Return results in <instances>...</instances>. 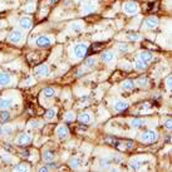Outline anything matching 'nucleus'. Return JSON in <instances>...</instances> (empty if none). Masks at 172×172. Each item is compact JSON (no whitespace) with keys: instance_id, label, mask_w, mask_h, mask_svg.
I'll list each match as a JSON object with an SVG mask.
<instances>
[{"instance_id":"72a5a7b5","label":"nucleus","mask_w":172,"mask_h":172,"mask_svg":"<svg viewBox=\"0 0 172 172\" xmlns=\"http://www.w3.org/2000/svg\"><path fill=\"white\" fill-rule=\"evenodd\" d=\"M112 165V161L111 160H103V162H101V167H107Z\"/></svg>"},{"instance_id":"c756f323","label":"nucleus","mask_w":172,"mask_h":172,"mask_svg":"<svg viewBox=\"0 0 172 172\" xmlns=\"http://www.w3.org/2000/svg\"><path fill=\"white\" fill-rule=\"evenodd\" d=\"M137 83H138L139 87H146V86L148 84V79H147L146 77H145V78H139Z\"/></svg>"},{"instance_id":"4be33fe9","label":"nucleus","mask_w":172,"mask_h":172,"mask_svg":"<svg viewBox=\"0 0 172 172\" xmlns=\"http://www.w3.org/2000/svg\"><path fill=\"white\" fill-rule=\"evenodd\" d=\"M131 124H132V127L139 128V127H142L143 124H145V121H143V119H139V118H136V119H133V121H132Z\"/></svg>"},{"instance_id":"f704fd0d","label":"nucleus","mask_w":172,"mask_h":172,"mask_svg":"<svg viewBox=\"0 0 172 172\" xmlns=\"http://www.w3.org/2000/svg\"><path fill=\"white\" fill-rule=\"evenodd\" d=\"M171 81H172L171 76H170V77H167V79H166V87H167V91H171Z\"/></svg>"},{"instance_id":"423d86ee","label":"nucleus","mask_w":172,"mask_h":172,"mask_svg":"<svg viewBox=\"0 0 172 172\" xmlns=\"http://www.w3.org/2000/svg\"><path fill=\"white\" fill-rule=\"evenodd\" d=\"M31 141V137L29 136V134H26V133H21L19 137L16 138V143L19 146H26V145H29Z\"/></svg>"},{"instance_id":"a211bd4d","label":"nucleus","mask_w":172,"mask_h":172,"mask_svg":"<svg viewBox=\"0 0 172 172\" xmlns=\"http://www.w3.org/2000/svg\"><path fill=\"white\" fill-rule=\"evenodd\" d=\"M43 158H44V161H46V162L53 161V160H54V152L50 151V150L44 151V153H43Z\"/></svg>"},{"instance_id":"c9c22d12","label":"nucleus","mask_w":172,"mask_h":172,"mask_svg":"<svg viewBox=\"0 0 172 172\" xmlns=\"http://www.w3.org/2000/svg\"><path fill=\"white\" fill-rule=\"evenodd\" d=\"M3 131L5 132L6 134H10V133L13 132V127H10V126H6V127H4V128H3Z\"/></svg>"},{"instance_id":"2eb2a0df","label":"nucleus","mask_w":172,"mask_h":172,"mask_svg":"<svg viewBox=\"0 0 172 172\" xmlns=\"http://www.w3.org/2000/svg\"><path fill=\"white\" fill-rule=\"evenodd\" d=\"M78 119H79V122L82 124H88L92 121V117H91V114H88V113H82V114H79Z\"/></svg>"},{"instance_id":"393cba45","label":"nucleus","mask_w":172,"mask_h":172,"mask_svg":"<svg viewBox=\"0 0 172 172\" xmlns=\"http://www.w3.org/2000/svg\"><path fill=\"white\" fill-rule=\"evenodd\" d=\"M83 9H84V11H87V13H92V11L96 9V5H94L93 3L88 1V3L86 4V5H84V8H83Z\"/></svg>"},{"instance_id":"b1692460","label":"nucleus","mask_w":172,"mask_h":172,"mask_svg":"<svg viewBox=\"0 0 172 172\" xmlns=\"http://www.w3.org/2000/svg\"><path fill=\"white\" fill-rule=\"evenodd\" d=\"M9 118H10V113H9L8 111H1V112H0V121L6 122Z\"/></svg>"},{"instance_id":"39448f33","label":"nucleus","mask_w":172,"mask_h":172,"mask_svg":"<svg viewBox=\"0 0 172 172\" xmlns=\"http://www.w3.org/2000/svg\"><path fill=\"white\" fill-rule=\"evenodd\" d=\"M21 39H23V33L19 31V30L11 31V33L9 34V36H8V40L11 41V43H19V41H21Z\"/></svg>"},{"instance_id":"a19ab883","label":"nucleus","mask_w":172,"mask_h":172,"mask_svg":"<svg viewBox=\"0 0 172 172\" xmlns=\"http://www.w3.org/2000/svg\"><path fill=\"white\" fill-rule=\"evenodd\" d=\"M133 147V143L132 142H127V148H132Z\"/></svg>"},{"instance_id":"6e6552de","label":"nucleus","mask_w":172,"mask_h":172,"mask_svg":"<svg viewBox=\"0 0 172 172\" xmlns=\"http://www.w3.org/2000/svg\"><path fill=\"white\" fill-rule=\"evenodd\" d=\"M57 134H58V137L60 139L67 138V136H68V128L64 126V124H60V126H58V128H57Z\"/></svg>"},{"instance_id":"a878e982","label":"nucleus","mask_w":172,"mask_h":172,"mask_svg":"<svg viewBox=\"0 0 172 172\" xmlns=\"http://www.w3.org/2000/svg\"><path fill=\"white\" fill-rule=\"evenodd\" d=\"M14 170L15 171H29V167H28L26 165L20 163V165H16L15 167H14Z\"/></svg>"},{"instance_id":"79ce46f5","label":"nucleus","mask_w":172,"mask_h":172,"mask_svg":"<svg viewBox=\"0 0 172 172\" xmlns=\"http://www.w3.org/2000/svg\"><path fill=\"white\" fill-rule=\"evenodd\" d=\"M0 134H3V127H1V124H0Z\"/></svg>"},{"instance_id":"9d476101","label":"nucleus","mask_w":172,"mask_h":172,"mask_svg":"<svg viewBox=\"0 0 172 172\" xmlns=\"http://www.w3.org/2000/svg\"><path fill=\"white\" fill-rule=\"evenodd\" d=\"M128 108V103L124 101H117L114 104V109L118 111V112H123V111H126Z\"/></svg>"},{"instance_id":"f3484780","label":"nucleus","mask_w":172,"mask_h":172,"mask_svg":"<svg viewBox=\"0 0 172 172\" xmlns=\"http://www.w3.org/2000/svg\"><path fill=\"white\" fill-rule=\"evenodd\" d=\"M147 66L148 64H146L143 60H141L139 58L136 60V63H134V68H136L137 71H145V69L147 68Z\"/></svg>"},{"instance_id":"bb28decb","label":"nucleus","mask_w":172,"mask_h":172,"mask_svg":"<svg viewBox=\"0 0 172 172\" xmlns=\"http://www.w3.org/2000/svg\"><path fill=\"white\" fill-rule=\"evenodd\" d=\"M118 49H119L121 53H127L128 52V45L124 44V43H121V44H118Z\"/></svg>"},{"instance_id":"9b49d317","label":"nucleus","mask_w":172,"mask_h":172,"mask_svg":"<svg viewBox=\"0 0 172 172\" xmlns=\"http://www.w3.org/2000/svg\"><path fill=\"white\" fill-rule=\"evenodd\" d=\"M114 53L113 52H106L102 54V60H103L104 63H111V62H113L114 60Z\"/></svg>"},{"instance_id":"4468645a","label":"nucleus","mask_w":172,"mask_h":172,"mask_svg":"<svg viewBox=\"0 0 172 172\" xmlns=\"http://www.w3.org/2000/svg\"><path fill=\"white\" fill-rule=\"evenodd\" d=\"M13 101L10 98H1L0 99V109H8L11 106Z\"/></svg>"},{"instance_id":"412c9836","label":"nucleus","mask_w":172,"mask_h":172,"mask_svg":"<svg viewBox=\"0 0 172 172\" xmlns=\"http://www.w3.org/2000/svg\"><path fill=\"white\" fill-rule=\"evenodd\" d=\"M133 87H134V84L132 81H126L122 83V89H124V91H131V89H133Z\"/></svg>"},{"instance_id":"0eeeda50","label":"nucleus","mask_w":172,"mask_h":172,"mask_svg":"<svg viewBox=\"0 0 172 172\" xmlns=\"http://www.w3.org/2000/svg\"><path fill=\"white\" fill-rule=\"evenodd\" d=\"M35 74H36V77H40V78L46 77L49 74V69H48V67H46L45 64H43V66L35 68Z\"/></svg>"},{"instance_id":"1a4fd4ad","label":"nucleus","mask_w":172,"mask_h":172,"mask_svg":"<svg viewBox=\"0 0 172 172\" xmlns=\"http://www.w3.org/2000/svg\"><path fill=\"white\" fill-rule=\"evenodd\" d=\"M19 24L20 26L23 28V29H30L31 25H33V23H31V19L30 18H21V19L19 20Z\"/></svg>"},{"instance_id":"e433bc0d","label":"nucleus","mask_w":172,"mask_h":172,"mask_svg":"<svg viewBox=\"0 0 172 172\" xmlns=\"http://www.w3.org/2000/svg\"><path fill=\"white\" fill-rule=\"evenodd\" d=\"M165 126L167 129H171L172 128V123H171V119H167L166 122H165Z\"/></svg>"},{"instance_id":"7ed1b4c3","label":"nucleus","mask_w":172,"mask_h":172,"mask_svg":"<svg viewBox=\"0 0 172 172\" xmlns=\"http://www.w3.org/2000/svg\"><path fill=\"white\" fill-rule=\"evenodd\" d=\"M87 50H88V46L87 44L84 43H81V44H77L76 46H74V55H76L77 58H83L86 55L87 53Z\"/></svg>"},{"instance_id":"aec40b11","label":"nucleus","mask_w":172,"mask_h":172,"mask_svg":"<svg viewBox=\"0 0 172 172\" xmlns=\"http://www.w3.org/2000/svg\"><path fill=\"white\" fill-rule=\"evenodd\" d=\"M43 94L46 97V98H50V97H53L55 94V91H54V88L48 87V88H45V89L43 91Z\"/></svg>"},{"instance_id":"dca6fc26","label":"nucleus","mask_w":172,"mask_h":172,"mask_svg":"<svg viewBox=\"0 0 172 172\" xmlns=\"http://www.w3.org/2000/svg\"><path fill=\"white\" fill-rule=\"evenodd\" d=\"M146 25H147V28H156L157 25H158V19L155 18V16H150L146 20Z\"/></svg>"},{"instance_id":"f03ea898","label":"nucleus","mask_w":172,"mask_h":172,"mask_svg":"<svg viewBox=\"0 0 172 172\" xmlns=\"http://www.w3.org/2000/svg\"><path fill=\"white\" fill-rule=\"evenodd\" d=\"M123 10L126 14H128V15H134V14L138 11V5L134 1H128L123 5Z\"/></svg>"},{"instance_id":"f8f14e48","label":"nucleus","mask_w":172,"mask_h":172,"mask_svg":"<svg viewBox=\"0 0 172 172\" xmlns=\"http://www.w3.org/2000/svg\"><path fill=\"white\" fill-rule=\"evenodd\" d=\"M152 58H153V55H152V53H150V52H142L141 54H139V59L143 60V62H145L146 64L151 63Z\"/></svg>"},{"instance_id":"5701e85b","label":"nucleus","mask_w":172,"mask_h":172,"mask_svg":"<svg viewBox=\"0 0 172 172\" xmlns=\"http://www.w3.org/2000/svg\"><path fill=\"white\" fill-rule=\"evenodd\" d=\"M143 163L141 161H138V160H134V161H132L131 162V165H129V167H131V170H139L141 168V166H142Z\"/></svg>"},{"instance_id":"ddd939ff","label":"nucleus","mask_w":172,"mask_h":172,"mask_svg":"<svg viewBox=\"0 0 172 172\" xmlns=\"http://www.w3.org/2000/svg\"><path fill=\"white\" fill-rule=\"evenodd\" d=\"M9 82H10V76L5 72L0 73V86H6L9 84Z\"/></svg>"},{"instance_id":"cd10ccee","label":"nucleus","mask_w":172,"mask_h":172,"mask_svg":"<svg viewBox=\"0 0 172 172\" xmlns=\"http://www.w3.org/2000/svg\"><path fill=\"white\" fill-rule=\"evenodd\" d=\"M79 165H81V160L79 158H72L71 160V167H73V168H77Z\"/></svg>"},{"instance_id":"c85d7f7f","label":"nucleus","mask_w":172,"mask_h":172,"mask_svg":"<svg viewBox=\"0 0 172 172\" xmlns=\"http://www.w3.org/2000/svg\"><path fill=\"white\" fill-rule=\"evenodd\" d=\"M45 117L48 118V119H52V118H54V117H55V109H54V108L49 109L48 112L45 113Z\"/></svg>"},{"instance_id":"473e14b6","label":"nucleus","mask_w":172,"mask_h":172,"mask_svg":"<svg viewBox=\"0 0 172 172\" xmlns=\"http://www.w3.org/2000/svg\"><path fill=\"white\" fill-rule=\"evenodd\" d=\"M128 38H129V39H131V40H139V39H141V36H139L138 34H134V33H131V34H129V35H128Z\"/></svg>"},{"instance_id":"ea45409f","label":"nucleus","mask_w":172,"mask_h":172,"mask_svg":"<svg viewBox=\"0 0 172 172\" xmlns=\"http://www.w3.org/2000/svg\"><path fill=\"white\" fill-rule=\"evenodd\" d=\"M33 9H34V5H30L26 8V11H33Z\"/></svg>"},{"instance_id":"58836bf2","label":"nucleus","mask_w":172,"mask_h":172,"mask_svg":"<svg viewBox=\"0 0 172 172\" xmlns=\"http://www.w3.org/2000/svg\"><path fill=\"white\" fill-rule=\"evenodd\" d=\"M48 170H49V166H44V167H40V168H39V171H41V172H45Z\"/></svg>"},{"instance_id":"6ab92c4d","label":"nucleus","mask_w":172,"mask_h":172,"mask_svg":"<svg viewBox=\"0 0 172 172\" xmlns=\"http://www.w3.org/2000/svg\"><path fill=\"white\" fill-rule=\"evenodd\" d=\"M69 29H71L73 33H79L82 30V24L81 23H72V24L69 25Z\"/></svg>"},{"instance_id":"7c9ffc66","label":"nucleus","mask_w":172,"mask_h":172,"mask_svg":"<svg viewBox=\"0 0 172 172\" xmlns=\"http://www.w3.org/2000/svg\"><path fill=\"white\" fill-rule=\"evenodd\" d=\"M74 118H76V116H74L73 112H68L66 114V121H67V122H73Z\"/></svg>"},{"instance_id":"20e7f679","label":"nucleus","mask_w":172,"mask_h":172,"mask_svg":"<svg viewBox=\"0 0 172 172\" xmlns=\"http://www.w3.org/2000/svg\"><path fill=\"white\" fill-rule=\"evenodd\" d=\"M35 43L38 46H49L53 43V39L50 38V36H46V35H40V36L36 38Z\"/></svg>"},{"instance_id":"f257e3e1","label":"nucleus","mask_w":172,"mask_h":172,"mask_svg":"<svg viewBox=\"0 0 172 172\" xmlns=\"http://www.w3.org/2000/svg\"><path fill=\"white\" fill-rule=\"evenodd\" d=\"M141 139H142L143 142H146V143H152V142H155L156 139H157V133L155 131H151V129H148V131L143 132L141 134Z\"/></svg>"},{"instance_id":"4c0bfd02","label":"nucleus","mask_w":172,"mask_h":172,"mask_svg":"<svg viewBox=\"0 0 172 172\" xmlns=\"http://www.w3.org/2000/svg\"><path fill=\"white\" fill-rule=\"evenodd\" d=\"M38 126H39V123H38V122H31V123H29V127H31V128L38 127Z\"/></svg>"},{"instance_id":"2f4dec72","label":"nucleus","mask_w":172,"mask_h":172,"mask_svg":"<svg viewBox=\"0 0 172 172\" xmlns=\"http://www.w3.org/2000/svg\"><path fill=\"white\" fill-rule=\"evenodd\" d=\"M96 64V59L94 58H87L86 60V66L87 67H93Z\"/></svg>"}]
</instances>
